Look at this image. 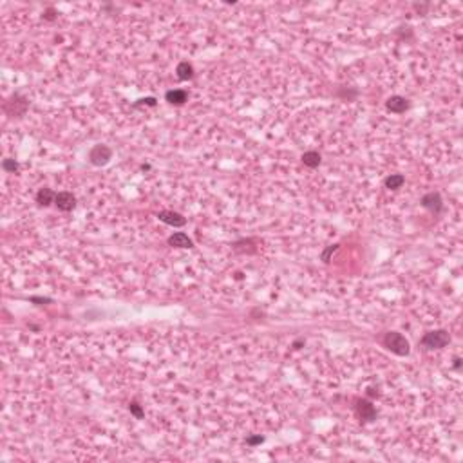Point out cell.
I'll list each match as a JSON object with an SVG mask.
<instances>
[{
	"label": "cell",
	"mask_w": 463,
	"mask_h": 463,
	"mask_svg": "<svg viewBox=\"0 0 463 463\" xmlns=\"http://www.w3.org/2000/svg\"><path fill=\"white\" fill-rule=\"evenodd\" d=\"M6 105H9V107L13 105V110L9 112V114H11V116H18V118H20V116L26 114V110H28L29 102H28L26 98H22L20 94H13V98L9 100V102H7Z\"/></svg>",
	"instance_id": "obj_10"
},
{
	"label": "cell",
	"mask_w": 463,
	"mask_h": 463,
	"mask_svg": "<svg viewBox=\"0 0 463 463\" xmlns=\"http://www.w3.org/2000/svg\"><path fill=\"white\" fill-rule=\"evenodd\" d=\"M382 344H384V348H386L387 351H391V353L398 355V356H407V355L411 353V344H409V340L398 331H387L386 335H384V338H382Z\"/></svg>",
	"instance_id": "obj_1"
},
{
	"label": "cell",
	"mask_w": 463,
	"mask_h": 463,
	"mask_svg": "<svg viewBox=\"0 0 463 463\" xmlns=\"http://www.w3.org/2000/svg\"><path fill=\"white\" fill-rule=\"evenodd\" d=\"M246 443L250 447H255V445H261V443H264V436L257 434V436H248L246 438Z\"/></svg>",
	"instance_id": "obj_18"
},
{
	"label": "cell",
	"mask_w": 463,
	"mask_h": 463,
	"mask_svg": "<svg viewBox=\"0 0 463 463\" xmlns=\"http://www.w3.org/2000/svg\"><path fill=\"white\" fill-rule=\"evenodd\" d=\"M55 197L56 194L51 188H47V186H44V188H40L36 192V203H38L40 207H49L51 203H55Z\"/></svg>",
	"instance_id": "obj_13"
},
{
	"label": "cell",
	"mask_w": 463,
	"mask_h": 463,
	"mask_svg": "<svg viewBox=\"0 0 463 463\" xmlns=\"http://www.w3.org/2000/svg\"><path fill=\"white\" fill-rule=\"evenodd\" d=\"M112 159V150L107 145H94L89 152V161L94 167H105Z\"/></svg>",
	"instance_id": "obj_3"
},
{
	"label": "cell",
	"mask_w": 463,
	"mask_h": 463,
	"mask_svg": "<svg viewBox=\"0 0 463 463\" xmlns=\"http://www.w3.org/2000/svg\"><path fill=\"white\" fill-rule=\"evenodd\" d=\"M420 205H422L425 210H429L430 214H434V215H438V214L443 210V199H441L440 192H429V194H425V196L420 199Z\"/></svg>",
	"instance_id": "obj_5"
},
{
	"label": "cell",
	"mask_w": 463,
	"mask_h": 463,
	"mask_svg": "<svg viewBox=\"0 0 463 463\" xmlns=\"http://www.w3.org/2000/svg\"><path fill=\"white\" fill-rule=\"evenodd\" d=\"M129 411H131V414L134 416V418H138V420H142L143 416H145V413H143V409H142V405L136 402V400H132L131 403H129Z\"/></svg>",
	"instance_id": "obj_17"
},
{
	"label": "cell",
	"mask_w": 463,
	"mask_h": 463,
	"mask_svg": "<svg viewBox=\"0 0 463 463\" xmlns=\"http://www.w3.org/2000/svg\"><path fill=\"white\" fill-rule=\"evenodd\" d=\"M167 243H169V246H172V248H194V241L186 234H183V232L172 234L169 239H167Z\"/></svg>",
	"instance_id": "obj_9"
},
{
	"label": "cell",
	"mask_w": 463,
	"mask_h": 463,
	"mask_svg": "<svg viewBox=\"0 0 463 463\" xmlns=\"http://www.w3.org/2000/svg\"><path fill=\"white\" fill-rule=\"evenodd\" d=\"M409 107H411L409 100L400 96V94H394L391 98H387V102H386V109L389 110V112H392V114H403L405 110H409Z\"/></svg>",
	"instance_id": "obj_6"
},
{
	"label": "cell",
	"mask_w": 463,
	"mask_h": 463,
	"mask_svg": "<svg viewBox=\"0 0 463 463\" xmlns=\"http://www.w3.org/2000/svg\"><path fill=\"white\" fill-rule=\"evenodd\" d=\"M140 105H148V107H156V98H142V100H138L136 104H134V107H140Z\"/></svg>",
	"instance_id": "obj_19"
},
{
	"label": "cell",
	"mask_w": 463,
	"mask_h": 463,
	"mask_svg": "<svg viewBox=\"0 0 463 463\" xmlns=\"http://www.w3.org/2000/svg\"><path fill=\"white\" fill-rule=\"evenodd\" d=\"M403 183H405V178H403L402 174H391L387 176L386 181H384V185H386L387 190H398V188H402Z\"/></svg>",
	"instance_id": "obj_15"
},
{
	"label": "cell",
	"mask_w": 463,
	"mask_h": 463,
	"mask_svg": "<svg viewBox=\"0 0 463 463\" xmlns=\"http://www.w3.org/2000/svg\"><path fill=\"white\" fill-rule=\"evenodd\" d=\"M176 76H178V80H181V82H188V80H192V78L196 76V71H194V66H192L190 62H179L178 64V67H176Z\"/></svg>",
	"instance_id": "obj_11"
},
{
	"label": "cell",
	"mask_w": 463,
	"mask_h": 463,
	"mask_svg": "<svg viewBox=\"0 0 463 463\" xmlns=\"http://www.w3.org/2000/svg\"><path fill=\"white\" fill-rule=\"evenodd\" d=\"M460 367H462V358H458L456 356V358H454V369L460 371Z\"/></svg>",
	"instance_id": "obj_23"
},
{
	"label": "cell",
	"mask_w": 463,
	"mask_h": 463,
	"mask_svg": "<svg viewBox=\"0 0 463 463\" xmlns=\"http://www.w3.org/2000/svg\"><path fill=\"white\" fill-rule=\"evenodd\" d=\"M2 169L6 170V172H9V174H17L18 169H20V165H18L17 159L6 158L4 161H2Z\"/></svg>",
	"instance_id": "obj_16"
},
{
	"label": "cell",
	"mask_w": 463,
	"mask_h": 463,
	"mask_svg": "<svg viewBox=\"0 0 463 463\" xmlns=\"http://www.w3.org/2000/svg\"><path fill=\"white\" fill-rule=\"evenodd\" d=\"M55 207L62 212H71L76 207V197L71 192H58L55 197Z\"/></svg>",
	"instance_id": "obj_7"
},
{
	"label": "cell",
	"mask_w": 463,
	"mask_h": 463,
	"mask_svg": "<svg viewBox=\"0 0 463 463\" xmlns=\"http://www.w3.org/2000/svg\"><path fill=\"white\" fill-rule=\"evenodd\" d=\"M56 15H58V13H56L53 7H47V9H45V13H44V20H49V22H53V20H56Z\"/></svg>",
	"instance_id": "obj_21"
},
{
	"label": "cell",
	"mask_w": 463,
	"mask_h": 463,
	"mask_svg": "<svg viewBox=\"0 0 463 463\" xmlns=\"http://www.w3.org/2000/svg\"><path fill=\"white\" fill-rule=\"evenodd\" d=\"M302 344H304V338H299V340H295V342H293V348H295V349H299L300 346H302Z\"/></svg>",
	"instance_id": "obj_24"
},
{
	"label": "cell",
	"mask_w": 463,
	"mask_h": 463,
	"mask_svg": "<svg viewBox=\"0 0 463 463\" xmlns=\"http://www.w3.org/2000/svg\"><path fill=\"white\" fill-rule=\"evenodd\" d=\"M158 219L161 221V223L170 224V226H176V228H179V226H185L186 224V219L183 217L181 214L172 212V210H161V212L158 214Z\"/></svg>",
	"instance_id": "obj_8"
},
{
	"label": "cell",
	"mask_w": 463,
	"mask_h": 463,
	"mask_svg": "<svg viewBox=\"0 0 463 463\" xmlns=\"http://www.w3.org/2000/svg\"><path fill=\"white\" fill-rule=\"evenodd\" d=\"M165 100L170 105H185L186 100H188V93L183 91V89H172V91H167Z\"/></svg>",
	"instance_id": "obj_12"
},
{
	"label": "cell",
	"mask_w": 463,
	"mask_h": 463,
	"mask_svg": "<svg viewBox=\"0 0 463 463\" xmlns=\"http://www.w3.org/2000/svg\"><path fill=\"white\" fill-rule=\"evenodd\" d=\"M31 302H38V304H49L51 299H47V297H31Z\"/></svg>",
	"instance_id": "obj_22"
},
{
	"label": "cell",
	"mask_w": 463,
	"mask_h": 463,
	"mask_svg": "<svg viewBox=\"0 0 463 463\" xmlns=\"http://www.w3.org/2000/svg\"><path fill=\"white\" fill-rule=\"evenodd\" d=\"M302 163H304V167H308V169H317L319 165L322 163V156L317 150H308V152L302 154Z\"/></svg>",
	"instance_id": "obj_14"
},
{
	"label": "cell",
	"mask_w": 463,
	"mask_h": 463,
	"mask_svg": "<svg viewBox=\"0 0 463 463\" xmlns=\"http://www.w3.org/2000/svg\"><path fill=\"white\" fill-rule=\"evenodd\" d=\"M355 413L360 418V422H373L376 418L375 405L365 398H356L355 400Z\"/></svg>",
	"instance_id": "obj_4"
},
{
	"label": "cell",
	"mask_w": 463,
	"mask_h": 463,
	"mask_svg": "<svg viewBox=\"0 0 463 463\" xmlns=\"http://www.w3.org/2000/svg\"><path fill=\"white\" fill-rule=\"evenodd\" d=\"M451 342V335L445 329H434V331H427L422 337V348L425 349H441L445 348L447 344Z\"/></svg>",
	"instance_id": "obj_2"
},
{
	"label": "cell",
	"mask_w": 463,
	"mask_h": 463,
	"mask_svg": "<svg viewBox=\"0 0 463 463\" xmlns=\"http://www.w3.org/2000/svg\"><path fill=\"white\" fill-rule=\"evenodd\" d=\"M338 250V245H331V246H327V250L322 253V261L324 262H329V255L331 253H335V251Z\"/></svg>",
	"instance_id": "obj_20"
}]
</instances>
